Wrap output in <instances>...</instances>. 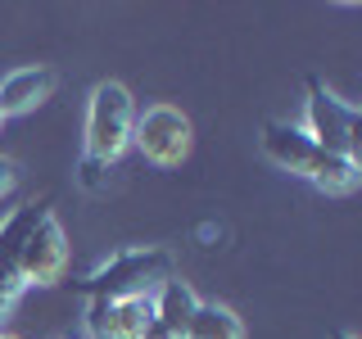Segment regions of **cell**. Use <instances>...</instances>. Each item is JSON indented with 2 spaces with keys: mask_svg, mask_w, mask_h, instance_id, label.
<instances>
[{
  "mask_svg": "<svg viewBox=\"0 0 362 339\" xmlns=\"http://www.w3.org/2000/svg\"><path fill=\"white\" fill-rule=\"evenodd\" d=\"M317 150L326 154H344L362 163V136H358V109L344 105V100H335L331 90L322 82H308V127Z\"/></svg>",
  "mask_w": 362,
  "mask_h": 339,
  "instance_id": "3",
  "label": "cell"
},
{
  "mask_svg": "<svg viewBox=\"0 0 362 339\" xmlns=\"http://www.w3.org/2000/svg\"><path fill=\"white\" fill-rule=\"evenodd\" d=\"M9 186H14V163H9V158H0V195H5Z\"/></svg>",
  "mask_w": 362,
  "mask_h": 339,
  "instance_id": "15",
  "label": "cell"
},
{
  "mask_svg": "<svg viewBox=\"0 0 362 339\" xmlns=\"http://www.w3.org/2000/svg\"><path fill=\"white\" fill-rule=\"evenodd\" d=\"M18 267H23V285H54V280H64L68 240H64V226L54 222V213H41L32 222L23 254H18Z\"/></svg>",
  "mask_w": 362,
  "mask_h": 339,
  "instance_id": "5",
  "label": "cell"
},
{
  "mask_svg": "<svg viewBox=\"0 0 362 339\" xmlns=\"http://www.w3.org/2000/svg\"><path fill=\"white\" fill-rule=\"evenodd\" d=\"M173 276V258L163 249H122L105 258L90 276L82 280L90 299H127V294H150Z\"/></svg>",
  "mask_w": 362,
  "mask_h": 339,
  "instance_id": "2",
  "label": "cell"
},
{
  "mask_svg": "<svg viewBox=\"0 0 362 339\" xmlns=\"http://www.w3.org/2000/svg\"><path fill=\"white\" fill-rule=\"evenodd\" d=\"M100 172H105V163H95V158H82V186H86V190L100 186Z\"/></svg>",
  "mask_w": 362,
  "mask_h": 339,
  "instance_id": "13",
  "label": "cell"
},
{
  "mask_svg": "<svg viewBox=\"0 0 362 339\" xmlns=\"http://www.w3.org/2000/svg\"><path fill=\"white\" fill-rule=\"evenodd\" d=\"M132 127H136L132 90L122 82H100L86 105V158H95L105 167L118 163L122 150L132 145Z\"/></svg>",
  "mask_w": 362,
  "mask_h": 339,
  "instance_id": "1",
  "label": "cell"
},
{
  "mask_svg": "<svg viewBox=\"0 0 362 339\" xmlns=\"http://www.w3.org/2000/svg\"><path fill=\"white\" fill-rule=\"evenodd\" d=\"M190 118L173 105H150L145 113H136V127H132V145L150 158L154 167H177L186 163L190 154Z\"/></svg>",
  "mask_w": 362,
  "mask_h": 339,
  "instance_id": "4",
  "label": "cell"
},
{
  "mask_svg": "<svg viewBox=\"0 0 362 339\" xmlns=\"http://www.w3.org/2000/svg\"><path fill=\"white\" fill-rule=\"evenodd\" d=\"M181 339H245V326H240V316L231 308H222V303H199Z\"/></svg>",
  "mask_w": 362,
  "mask_h": 339,
  "instance_id": "12",
  "label": "cell"
},
{
  "mask_svg": "<svg viewBox=\"0 0 362 339\" xmlns=\"http://www.w3.org/2000/svg\"><path fill=\"white\" fill-rule=\"evenodd\" d=\"M335 339H358V335H344V331H339V335H335Z\"/></svg>",
  "mask_w": 362,
  "mask_h": 339,
  "instance_id": "16",
  "label": "cell"
},
{
  "mask_svg": "<svg viewBox=\"0 0 362 339\" xmlns=\"http://www.w3.org/2000/svg\"><path fill=\"white\" fill-rule=\"evenodd\" d=\"M41 213H45V203H23V208H14L5 222H0V303H5V308H14L18 294L28 290L23 285L18 254H23V240H28L32 222H37Z\"/></svg>",
  "mask_w": 362,
  "mask_h": 339,
  "instance_id": "7",
  "label": "cell"
},
{
  "mask_svg": "<svg viewBox=\"0 0 362 339\" xmlns=\"http://www.w3.org/2000/svg\"><path fill=\"white\" fill-rule=\"evenodd\" d=\"M0 127H5V113H0Z\"/></svg>",
  "mask_w": 362,
  "mask_h": 339,
  "instance_id": "18",
  "label": "cell"
},
{
  "mask_svg": "<svg viewBox=\"0 0 362 339\" xmlns=\"http://www.w3.org/2000/svg\"><path fill=\"white\" fill-rule=\"evenodd\" d=\"M150 308H154V321H163L168 331H177V335H186V326H190V316H195L199 308V294L186 285V280H177V276H168L163 285L154 290V299H150Z\"/></svg>",
  "mask_w": 362,
  "mask_h": 339,
  "instance_id": "10",
  "label": "cell"
},
{
  "mask_svg": "<svg viewBox=\"0 0 362 339\" xmlns=\"http://www.w3.org/2000/svg\"><path fill=\"white\" fill-rule=\"evenodd\" d=\"M0 339H18V335H9V331H0Z\"/></svg>",
  "mask_w": 362,
  "mask_h": 339,
  "instance_id": "17",
  "label": "cell"
},
{
  "mask_svg": "<svg viewBox=\"0 0 362 339\" xmlns=\"http://www.w3.org/2000/svg\"><path fill=\"white\" fill-rule=\"evenodd\" d=\"M141 339H181V335H177V331H168L163 321H154V316H150V326L141 331Z\"/></svg>",
  "mask_w": 362,
  "mask_h": 339,
  "instance_id": "14",
  "label": "cell"
},
{
  "mask_svg": "<svg viewBox=\"0 0 362 339\" xmlns=\"http://www.w3.org/2000/svg\"><path fill=\"white\" fill-rule=\"evenodd\" d=\"M308 181L317 190H326V195H349V190H358V181H362V163H354V158H344V154L317 150V163H313Z\"/></svg>",
  "mask_w": 362,
  "mask_h": 339,
  "instance_id": "11",
  "label": "cell"
},
{
  "mask_svg": "<svg viewBox=\"0 0 362 339\" xmlns=\"http://www.w3.org/2000/svg\"><path fill=\"white\" fill-rule=\"evenodd\" d=\"M54 90V73L50 68H14L0 77V113H32L41 100H50Z\"/></svg>",
  "mask_w": 362,
  "mask_h": 339,
  "instance_id": "9",
  "label": "cell"
},
{
  "mask_svg": "<svg viewBox=\"0 0 362 339\" xmlns=\"http://www.w3.org/2000/svg\"><path fill=\"white\" fill-rule=\"evenodd\" d=\"M258 145H263L267 163H276L281 172H290V177H308L313 163H317L313 136L303 131V127H294V122H267Z\"/></svg>",
  "mask_w": 362,
  "mask_h": 339,
  "instance_id": "8",
  "label": "cell"
},
{
  "mask_svg": "<svg viewBox=\"0 0 362 339\" xmlns=\"http://www.w3.org/2000/svg\"><path fill=\"white\" fill-rule=\"evenodd\" d=\"M150 294H127V299H90L86 303V335L90 339H141L150 326Z\"/></svg>",
  "mask_w": 362,
  "mask_h": 339,
  "instance_id": "6",
  "label": "cell"
}]
</instances>
